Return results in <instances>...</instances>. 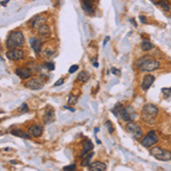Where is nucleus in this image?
Wrapping results in <instances>:
<instances>
[{
	"instance_id": "f257e3e1",
	"label": "nucleus",
	"mask_w": 171,
	"mask_h": 171,
	"mask_svg": "<svg viewBox=\"0 0 171 171\" xmlns=\"http://www.w3.org/2000/svg\"><path fill=\"white\" fill-rule=\"evenodd\" d=\"M136 66L142 72H152V71L158 70L160 67V62H158L156 60H153L152 57L149 56H144L140 57L139 60H137Z\"/></svg>"
},
{
	"instance_id": "f03ea898",
	"label": "nucleus",
	"mask_w": 171,
	"mask_h": 171,
	"mask_svg": "<svg viewBox=\"0 0 171 171\" xmlns=\"http://www.w3.org/2000/svg\"><path fill=\"white\" fill-rule=\"evenodd\" d=\"M25 42L24 35L21 31H14L9 33L6 40V48L7 49H15L17 47H22Z\"/></svg>"
},
{
	"instance_id": "7ed1b4c3",
	"label": "nucleus",
	"mask_w": 171,
	"mask_h": 171,
	"mask_svg": "<svg viewBox=\"0 0 171 171\" xmlns=\"http://www.w3.org/2000/svg\"><path fill=\"white\" fill-rule=\"evenodd\" d=\"M158 114V108L153 104H146L142 107V120L147 122V123H154L155 117Z\"/></svg>"
},
{
	"instance_id": "20e7f679",
	"label": "nucleus",
	"mask_w": 171,
	"mask_h": 171,
	"mask_svg": "<svg viewBox=\"0 0 171 171\" xmlns=\"http://www.w3.org/2000/svg\"><path fill=\"white\" fill-rule=\"evenodd\" d=\"M149 154L158 160V161L168 162L171 160V152L168 149L161 148V147H151Z\"/></svg>"
},
{
	"instance_id": "39448f33",
	"label": "nucleus",
	"mask_w": 171,
	"mask_h": 171,
	"mask_svg": "<svg viewBox=\"0 0 171 171\" xmlns=\"http://www.w3.org/2000/svg\"><path fill=\"white\" fill-rule=\"evenodd\" d=\"M126 129H127L128 132H129L130 135L135 138V139H137V140L142 139V130L137 123H135V122H132V121H130V122H128L127 123V126H126Z\"/></svg>"
},
{
	"instance_id": "423d86ee",
	"label": "nucleus",
	"mask_w": 171,
	"mask_h": 171,
	"mask_svg": "<svg viewBox=\"0 0 171 171\" xmlns=\"http://www.w3.org/2000/svg\"><path fill=\"white\" fill-rule=\"evenodd\" d=\"M158 142V135H156L155 130H151V131L140 140V142H142V145L144 146V147H153Z\"/></svg>"
},
{
	"instance_id": "0eeeda50",
	"label": "nucleus",
	"mask_w": 171,
	"mask_h": 171,
	"mask_svg": "<svg viewBox=\"0 0 171 171\" xmlns=\"http://www.w3.org/2000/svg\"><path fill=\"white\" fill-rule=\"evenodd\" d=\"M121 117H122V120L126 121V122H130V121H133L136 119L137 114L135 112V110L132 108V106H126V107L122 108V111H121Z\"/></svg>"
},
{
	"instance_id": "6e6552de",
	"label": "nucleus",
	"mask_w": 171,
	"mask_h": 171,
	"mask_svg": "<svg viewBox=\"0 0 171 171\" xmlns=\"http://www.w3.org/2000/svg\"><path fill=\"white\" fill-rule=\"evenodd\" d=\"M6 57L10 60H19L24 57V51L21 49H10L6 53Z\"/></svg>"
},
{
	"instance_id": "1a4fd4ad",
	"label": "nucleus",
	"mask_w": 171,
	"mask_h": 171,
	"mask_svg": "<svg viewBox=\"0 0 171 171\" xmlns=\"http://www.w3.org/2000/svg\"><path fill=\"white\" fill-rule=\"evenodd\" d=\"M24 86H25L26 88L31 89V90H39V89H41L44 87V82L40 81L39 79H37V78H34V79L26 81Z\"/></svg>"
},
{
	"instance_id": "9d476101",
	"label": "nucleus",
	"mask_w": 171,
	"mask_h": 171,
	"mask_svg": "<svg viewBox=\"0 0 171 171\" xmlns=\"http://www.w3.org/2000/svg\"><path fill=\"white\" fill-rule=\"evenodd\" d=\"M155 81V76L152 75V74H146L144 78H142V90H148L151 88V86L153 85V82Z\"/></svg>"
},
{
	"instance_id": "9b49d317",
	"label": "nucleus",
	"mask_w": 171,
	"mask_h": 171,
	"mask_svg": "<svg viewBox=\"0 0 171 171\" xmlns=\"http://www.w3.org/2000/svg\"><path fill=\"white\" fill-rule=\"evenodd\" d=\"M28 132L31 135V137H35V138H39L41 137L42 132H44V129H42L41 126H38V124H33L28 129Z\"/></svg>"
},
{
	"instance_id": "f8f14e48",
	"label": "nucleus",
	"mask_w": 171,
	"mask_h": 171,
	"mask_svg": "<svg viewBox=\"0 0 171 171\" xmlns=\"http://www.w3.org/2000/svg\"><path fill=\"white\" fill-rule=\"evenodd\" d=\"M30 44H31L32 49L34 50V53L37 55H39L41 53V48H42V41L38 38H31L30 39Z\"/></svg>"
},
{
	"instance_id": "ddd939ff",
	"label": "nucleus",
	"mask_w": 171,
	"mask_h": 171,
	"mask_svg": "<svg viewBox=\"0 0 171 171\" xmlns=\"http://www.w3.org/2000/svg\"><path fill=\"white\" fill-rule=\"evenodd\" d=\"M16 74L21 79H28L32 75V71L28 67H18V69H16Z\"/></svg>"
},
{
	"instance_id": "4468645a",
	"label": "nucleus",
	"mask_w": 171,
	"mask_h": 171,
	"mask_svg": "<svg viewBox=\"0 0 171 171\" xmlns=\"http://www.w3.org/2000/svg\"><path fill=\"white\" fill-rule=\"evenodd\" d=\"M92 5H94V1H92V0H81V7H82V9L85 10L86 13L90 14V15H92V14L95 13Z\"/></svg>"
},
{
	"instance_id": "2eb2a0df",
	"label": "nucleus",
	"mask_w": 171,
	"mask_h": 171,
	"mask_svg": "<svg viewBox=\"0 0 171 171\" xmlns=\"http://www.w3.org/2000/svg\"><path fill=\"white\" fill-rule=\"evenodd\" d=\"M82 145H83V151L81 153V156H86L87 154H89L90 152H92V148H94V144L91 142V140L89 139V138H86L83 139L82 142Z\"/></svg>"
},
{
	"instance_id": "dca6fc26",
	"label": "nucleus",
	"mask_w": 171,
	"mask_h": 171,
	"mask_svg": "<svg viewBox=\"0 0 171 171\" xmlns=\"http://www.w3.org/2000/svg\"><path fill=\"white\" fill-rule=\"evenodd\" d=\"M89 170L90 171H105L106 170V164L103 163V162L96 161L90 163L89 165Z\"/></svg>"
},
{
	"instance_id": "f3484780",
	"label": "nucleus",
	"mask_w": 171,
	"mask_h": 171,
	"mask_svg": "<svg viewBox=\"0 0 171 171\" xmlns=\"http://www.w3.org/2000/svg\"><path fill=\"white\" fill-rule=\"evenodd\" d=\"M50 33H51L50 28H49V25H47V24H42L41 26L38 28V34L40 35V37L47 38V37L50 35Z\"/></svg>"
},
{
	"instance_id": "a211bd4d",
	"label": "nucleus",
	"mask_w": 171,
	"mask_h": 171,
	"mask_svg": "<svg viewBox=\"0 0 171 171\" xmlns=\"http://www.w3.org/2000/svg\"><path fill=\"white\" fill-rule=\"evenodd\" d=\"M10 133H12L13 136L25 138V139H30V138H31V135H30V133L25 132V131H23V130H21V129H13L10 131Z\"/></svg>"
},
{
	"instance_id": "6ab92c4d",
	"label": "nucleus",
	"mask_w": 171,
	"mask_h": 171,
	"mask_svg": "<svg viewBox=\"0 0 171 171\" xmlns=\"http://www.w3.org/2000/svg\"><path fill=\"white\" fill-rule=\"evenodd\" d=\"M54 120H55V117H54V111H53V110H50V111H48V112H46V113H44V122L46 124L51 123V122H53Z\"/></svg>"
},
{
	"instance_id": "aec40b11",
	"label": "nucleus",
	"mask_w": 171,
	"mask_h": 171,
	"mask_svg": "<svg viewBox=\"0 0 171 171\" xmlns=\"http://www.w3.org/2000/svg\"><path fill=\"white\" fill-rule=\"evenodd\" d=\"M44 18L41 17V16H35L34 18L31 19V24H32V28H37V26H41L42 24H44Z\"/></svg>"
},
{
	"instance_id": "412c9836",
	"label": "nucleus",
	"mask_w": 171,
	"mask_h": 171,
	"mask_svg": "<svg viewBox=\"0 0 171 171\" xmlns=\"http://www.w3.org/2000/svg\"><path fill=\"white\" fill-rule=\"evenodd\" d=\"M94 155H95V153L90 152L87 156H83L82 161H81V165H82V167H88V165H90V161H91V158H94Z\"/></svg>"
},
{
	"instance_id": "4be33fe9",
	"label": "nucleus",
	"mask_w": 171,
	"mask_h": 171,
	"mask_svg": "<svg viewBox=\"0 0 171 171\" xmlns=\"http://www.w3.org/2000/svg\"><path fill=\"white\" fill-rule=\"evenodd\" d=\"M140 47H142V49L144 51H148V50H151V49H153L154 46H153L152 42L148 41V40H142V44H140Z\"/></svg>"
},
{
	"instance_id": "5701e85b",
	"label": "nucleus",
	"mask_w": 171,
	"mask_h": 171,
	"mask_svg": "<svg viewBox=\"0 0 171 171\" xmlns=\"http://www.w3.org/2000/svg\"><path fill=\"white\" fill-rule=\"evenodd\" d=\"M89 80V73L86 72V71H81V72L78 74V81H80V82H87Z\"/></svg>"
},
{
	"instance_id": "b1692460",
	"label": "nucleus",
	"mask_w": 171,
	"mask_h": 171,
	"mask_svg": "<svg viewBox=\"0 0 171 171\" xmlns=\"http://www.w3.org/2000/svg\"><path fill=\"white\" fill-rule=\"evenodd\" d=\"M122 108H123V106L120 104V103H117L115 106H114L113 108H112V113L115 115V117H120L121 115V111H122Z\"/></svg>"
},
{
	"instance_id": "393cba45",
	"label": "nucleus",
	"mask_w": 171,
	"mask_h": 171,
	"mask_svg": "<svg viewBox=\"0 0 171 171\" xmlns=\"http://www.w3.org/2000/svg\"><path fill=\"white\" fill-rule=\"evenodd\" d=\"M158 5L160 7H161L162 9L164 10V12H170L171 10V6H170V3H168L167 1H163V0H160L158 3Z\"/></svg>"
},
{
	"instance_id": "a878e982",
	"label": "nucleus",
	"mask_w": 171,
	"mask_h": 171,
	"mask_svg": "<svg viewBox=\"0 0 171 171\" xmlns=\"http://www.w3.org/2000/svg\"><path fill=\"white\" fill-rule=\"evenodd\" d=\"M78 99H79L78 96L74 95V94H71V95L69 96V99H67V104H69V105H75L76 103H78Z\"/></svg>"
},
{
	"instance_id": "bb28decb",
	"label": "nucleus",
	"mask_w": 171,
	"mask_h": 171,
	"mask_svg": "<svg viewBox=\"0 0 171 171\" xmlns=\"http://www.w3.org/2000/svg\"><path fill=\"white\" fill-rule=\"evenodd\" d=\"M18 112L19 113H28V105L26 104H22L21 106H19V108H18Z\"/></svg>"
},
{
	"instance_id": "cd10ccee",
	"label": "nucleus",
	"mask_w": 171,
	"mask_h": 171,
	"mask_svg": "<svg viewBox=\"0 0 171 171\" xmlns=\"http://www.w3.org/2000/svg\"><path fill=\"white\" fill-rule=\"evenodd\" d=\"M63 170H64V171H75V170H76V165H75V164L66 165V167H64Z\"/></svg>"
},
{
	"instance_id": "c85d7f7f",
	"label": "nucleus",
	"mask_w": 171,
	"mask_h": 171,
	"mask_svg": "<svg viewBox=\"0 0 171 171\" xmlns=\"http://www.w3.org/2000/svg\"><path fill=\"white\" fill-rule=\"evenodd\" d=\"M106 127H107V129H108V132L110 133H113L114 132V129H113V127H112V123H111V121H106Z\"/></svg>"
},
{
	"instance_id": "c756f323",
	"label": "nucleus",
	"mask_w": 171,
	"mask_h": 171,
	"mask_svg": "<svg viewBox=\"0 0 171 171\" xmlns=\"http://www.w3.org/2000/svg\"><path fill=\"white\" fill-rule=\"evenodd\" d=\"M44 65L47 66L48 70H50V71H54L55 70V64L53 63V62H48V63H46Z\"/></svg>"
},
{
	"instance_id": "7c9ffc66",
	"label": "nucleus",
	"mask_w": 171,
	"mask_h": 171,
	"mask_svg": "<svg viewBox=\"0 0 171 171\" xmlns=\"http://www.w3.org/2000/svg\"><path fill=\"white\" fill-rule=\"evenodd\" d=\"M78 69H79V66H78V65H72V66L70 67V70H69V73H71V74H72V73L76 72V71H78Z\"/></svg>"
},
{
	"instance_id": "2f4dec72",
	"label": "nucleus",
	"mask_w": 171,
	"mask_h": 171,
	"mask_svg": "<svg viewBox=\"0 0 171 171\" xmlns=\"http://www.w3.org/2000/svg\"><path fill=\"white\" fill-rule=\"evenodd\" d=\"M111 71H112V73H114V74H117V76H120V75H121V71H120V70H117V69H115V67H112Z\"/></svg>"
},
{
	"instance_id": "473e14b6",
	"label": "nucleus",
	"mask_w": 171,
	"mask_h": 171,
	"mask_svg": "<svg viewBox=\"0 0 171 171\" xmlns=\"http://www.w3.org/2000/svg\"><path fill=\"white\" fill-rule=\"evenodd\" d=\"M63 82H64V79H60V80H57L56 82L54 83V87H58V86L63 85Z\"/></svg>"
},
{
	"instance_id": "72a5a7b5",
	"label": "nucleus",
	"mask_w": 171,
	"mask_h": 171,
	"mask_svg": "<svg viewBox=\"0 0 171 171\" xmlns=\"http://www.w3.org/2000/svg\"><path fill=\"white\" fill-rule=\"evenodd\" d=\"M139 19H140V22H142V23H147V18H146L144 15H140L139 16Z\"/></svg>"
},
{
	"instance_id": "f704fd0d",
	"label": "nucleus",
	"mask_w": 171,
	"mask_h": 171,
	"mask_svg": "<svg viewBox=\"0 0 171 171\" xmlns=\"http://www.w3.org/2000/svg\"><path fill=\"white\" fill-rule=\"evenodd\" d=\"M108 40H110V37H106V38H105V40L103 41V44L105 46V44H106L108 42Z\"/></svg>"
},
{
	"instance_id": "c9c22d12",
	"label": "nucleus",
	"mask_w": 171,
	"mask_h": 171,
	"mask_svg": "<svg viewBox=\"0 0 171 171\" xmlns=\"http://www.w3.org/2000/svg\"><path fill=\"white\" fill-rule=\"evenodd\" d=\"M64 108H66V110H70V111H72V112H74V108H72V107H70V106H64Z\"/></svg>"
},
{
	"instance_id": "e433bc0d",
	"label": "nucleus",
	"mask_w": 171,
	"mask_h": 171,
	"mask_svg": "<svg viewBox=\"0 0 171 171\" xmlns=\"http://www.w3.org/2000/svg\"><path fill=\"white\" fill-rule=\"evenodd\" d=\"M8 1H9V0H6V1H1V6H6Z\"/></svg>"
},
{
	"instance_id": "4c0bfd02",
	"label": "nucleus",
	"mask_w": 171,
	"mask_h": 171,
	"mask_svg": "<svg viewBox=\"0 0 171 171\" xmlns=\"http://www.w3.org/2000/svg\"><path fill=\"white\" fill-rule=\"evenodd\" d=\"M94 66H95V67H98V63H97V62H95V63H94Z\"/></svg>"
},
{
	"instance_id": "58836bf2",
	"label": "nucleus",
	"mask_w": 171,
	"mask_h": 171,
	"mask_svg": "<svg viewBox=\"0 0 171 171\" xmlns=\"http://www.w3.org/2000/svg\"><path fill=\"white\" fill-rule=\"evenodd\" d=\"M98 130H99V128H95V135H96L97 132H98Z\"/></svg>"
},
{
	"instance_id": "ea45409f",
	"label": "nucleus",
	"mask_w": 171,
	"mask_h": 171,
	"mask_svg": "<svg viewBox=\"0 0 171 171\" xmlns=\"http://www.w3.org/2000/svg\"><path fill=\"white\" fill-rule=\"evenodd\" d=\"M154 1H158V0H154Z\"/></svg>"
},
{
	"instance_id": "a19ab883",
	"label": "nucleus",
	"mask_w": 171,
	"mask_h": 171,
	"mask_svg": "<svg viewBox=\"0 0 171 171\" xmlns=\"http://www.w3.org/2000/svg\"><path fill=\"white\" fill-rule=\"evenodd\" d=\"M92 1H94V0H92Z\"/></svg>"
}]
</instances>
